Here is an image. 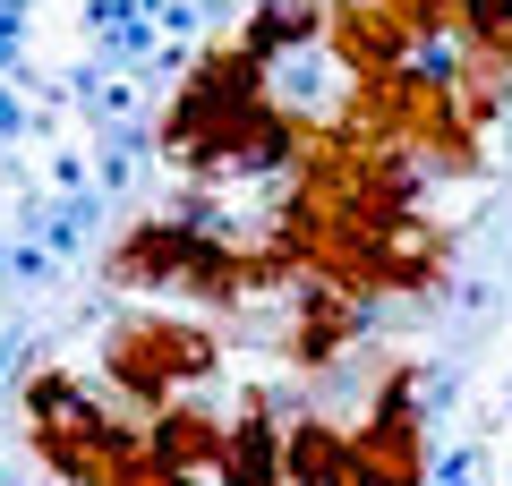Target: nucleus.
Wrapping results in <instances>:
<instances>
[{
  "label": "nucleus",
  "instance_id": "obj_1",
  "mask_svg": "<svg viewBox=\"0 0 512 486\" xmlns=\"http://www.w3.org/2000/svg\"><path fill=\"white\" fill-rule=\"evenodd\" d=\"M103 282L111 290H154V299H188V307H239L248 273H239V239L205 231L188 214H146L103 248Z\"/></svg>",
  "mask_w": 512,
  "mask_h": 486
},
{
  "label": "nucleus",
  "instance_id": "obj_2",
  "mask_svg": "<svg viewBox=\"0 0 512 486\" xmlns=\"http://www.w3.org/2000/svg\"><path fill=\"white\" fill-rule=\"evenodd\" d=\"M103 367H111V384L137 401V418H154L163 401H180V384L214 376L222 342H214V324H197V316H163V307H146V316H120L103 333Z\"/></svg>",
  "mask_w": 512,
  "mask_h": 486
},
{
  "label": "nucleus",
  "instance_id": "obj_3",
  "mask_svg": "<svg viewBox=\"0 0 512 486\" xmlns=\"http://www.w3.org/2000/svg\"><path fill=\"white\" fill-rule=\"evenodd\" d=\"M350 452H359L367 486H419L427 478V435H419V410H410V367H393V384H376L367 418L350 427Z\"/></svg>",
  "mask_w": 512,
  "mask_h": 486
},
{
  "label": "nucleus",
  "instance_id": "obj_4",
  "mask_svg": "<svg viewBox=\"0 0 512 486\" xmlns=\"http://www.w3.org/2000/svg\"><path fill=\"white\" fill-rule=\"evenodd\" d=\"M325 52L342 60L350 77H393V69H419V26L384 0H333V26H325Z\"/></svg>",
  "mask_w": 512,
  "mask_h": 486
},
{
  "label": "nucleus",
  "instance_id": "obj_5",
  "mask_svg": "<svg viewBox=\"0 0 512 486\" xmlns=\"http://www.w3.org/2000/svg\"><path fill=\"white\" fill-rule=\"evenodd\" d=\"M359 333H367V307L359 299H342V290H325V282L291 290V333H282L291 367H333Z\"/></svg>",
  "mask_w": 512,
  "mask_h": 486
},
{
  "label": "nucleus",
  "instance_id": "obj_6",
  "mask_svg": "<svg viewBox=\"0 0 512 486\" xmlns=\"http://www.w3.org/2000/svg\"><path fill=\"white\" fill-rule=\"evenodd\" d=\"M154 444V461H171L180 478H197V469H222L231 461V427H222L214 410H197V401H163L154 418H137Z\"/></svg>",
  "mask_w": 512,
  "mask_h": 486
},
{
  "label": "nucleus",
  "instance_id": "obj_7",
  "mask_svg": "<svg viewBox=\"0 0 512 486\" xmlns=\"http://www.w3.org/2000/svg\"><path fill=\"white\" fill-rule=\"evenodd\" d=\"M333 26V0H256L248 26H239V52L256 60V69H274L282 52H316V35Z\"/></svg>",
  "mask_w": 512,
  "mask_h": 486
},
{
  "label": "nucleus",
  "instance_id": "obj_8",
  "mask_svg": "<svg viewBox=\"0 0 512 486\" xmlns=\"http://www.w3.org/2000/svg\"><path fill=\"white\" fill-rule=\"evenodd\" d=\"M282 478L291 486H367V469H359V452H350L342 427L291 418V427H282Z\"/></svg>",
  "mask_w": 512,
  "mask_h": 486
},
{
  "label": "nucleus",
  "instance_id": "obj_9",
  "mask_svg": "<svg viewBox=\"0 0 512 486\" xmlns=\"http://www.w3.org/2000/svg\"><path fill=\"white\" fill-rule=\"evenodd\" d=\"M0 486H18V478H9V469H0Z\"/></svg>",
  "mask_w": 512,
  "mask_h": 486
}]
</instances>
